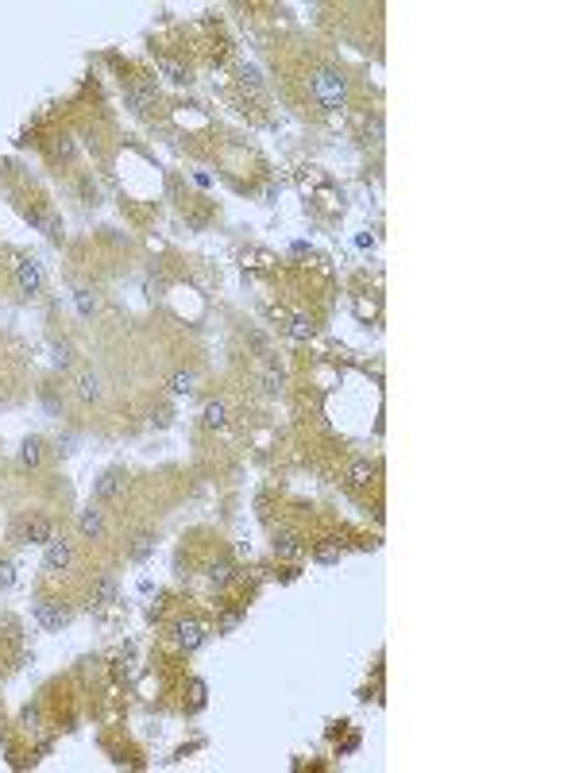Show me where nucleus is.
<instances>
[{
	"instance_id": "nucleus-1",
	"label": "nucleus",
	"mask_w": 579,
	"mask_h": 773,
	"mask_svg": "<svg viewBox=\"0 0 579 773\" xmlns=\"http://www.w3.org/2000/svg\"><path fill=\"white\" fill-rule=\"evenodd\" d=\"M347 78L340 70H333V66H321L317 73L309 78V97L321 105V109H340V105L347 101Z\"/></svg>"
},
{
	"instance_id": "nucleus-2",
	"label": "nucleus",
	"mask_w": 579,
	"mask_h": 773,
	"mask_svg": "<svg viewBox=\"0 0 579 773\" xmlns=\"http://www.w3.org/2000/svg\"><path fill=\"white\" fill-rule=\"evenodd\" d=\"M31 615H35V622L43 630H62L66 622L73 619V611L62 603V599H35V603H31Z\"/></svg>"
},
{
	"instance_id": "nucleus-3",
	"label": "nucleus",
	"mask_w": 579,
	"mask_h": 773,
	"mask_svg": "<svg viewBox=\"0 0 579 773\" xmlns=\"http://www.w3.org/2000/svg\"><path fill=\"white\" fill-rule=\"evenodd\" d=\"M43 267H39L35 259H20L16 263V286H20V294L23 298H39L43 294Z\"/></svg>"
},
{
	"instance_id": "nucleus-4",
	"label": "nucleus",
	"mask_w": 579,
	"mask_h": 773,
	"mask_svg": "<svg viewBox=\"0 0 579 773\" xmlns=\"http://www.w3.org/2000/svg\"><path fill=\"white\" fill-rule=\"evenodd\" d=\"M73 561V545L66 538H51L43 545V569L51 572V577H58V572H66Z\"/></svg>"
},
{
	"instance_id": "nucleus-5",
	"label": "nucleus",
	"mask_w": 579,
	"mask_h": 773,
	"mask_svg": "<svg viewBox=\"0 0 579 773\" xmlns=\"http://www.w3.org/2000/svg\"><path fill=\"white\" fill-rule=\"evenodd\" d=\"M16 538H20L23 545H47V541L54 538V522L47 514H31L28 522L16 530Z\"/></svg>"
},
{
	"instance_id": "nucleus-6",
	"label": "nucleus",
	"mask_w": 579,
	"mask_h": 773,
	"mask_svg": "<svg viewBox=\"0 0 579 773\" xmlns=\"http://www.w3.org/2000/svg\"><path fill=\"white\" fill-rule=\"evenodd\" d=\"M78 533H81L85 541H105V533H109V522H105V511H101V507L89 503L85 511L78 514Z\"/></svg>"
},
{
	"instance_id": "nucleus-7",
	"label": "nucleus",
	"mask_w": 579,
	"mask_h": 773,
	"mask_svg": "<svg viewBox=\"0 0 579 773\" xmlns=\"http://www.w3.org/2000/svg\"><path fill=\"white\" fill-rule=\"evenodd\" d=\"M124 105H128L136 117H147V109L155 105V85L151 81H131V85H124Z\"/></svg>"
},
{
	"instance_id": "nucleus-8",
	"label": "nucleus",
	"mask_w": 579,
	"mask_h": 773,
	"mask_svg": "<svg viewBox=\"0 0 579 773\" xmlns=\"http://www.w3.org/2000/svg\"><path fill=\"white\" fill-rule=\"evenodd\" d=\"M124 483H128V476H124V468H109V472H105L101 480L93 483V499H97V503H105V499H116V495H124Z\"/></svg>"
},
{
	"instance_id": "nucleus-9",
	"label": "nucleus",
	"mask_w": 579,
	"mask_h": 773,
	"mask_svg": "<svg viewBox=\"0 0 579 773\" xmlns=\"http://www.w3.org/2000/svg\"><path fill=\"white\" fill-rule=\"evenodd\" d=\"M174 635H178L181 649H201L205 646V627L197 619H181L178 627H174Z\"/></svg>"
},
{
	"instance_id": "nucleus-10",
	"label": "nucleus",
	"mask_w": 579,
	"mask_h": 773,
	"mask_svg": "<svg viewBox=\"0 0 579 773\" xmlns=\"http://www.w3.org/2000/svg\"><path fill=\"white\" fill-rule=\"evenodd\" d=\"M275 557H278V561H302V557H305L302 533H278V538H275Z\"/></svg>"
},
{
	"instance_id": "nucleus-11",
	"label": "nucleus",
	"mask_w": 579,
	"mask_h": 773,
	"mask_svg": "<svg viewBox=\"0 0 579 773\" xmlns=\"http://www.w3.org/2000/svg\"><path fill=\"white\" fill-rule=\"evenodd\" d=\"M371 480H375V460L355 456L352 464H347V483H355V488H367Z\"/></svg>"
},
{
	"instance_id": "nucleus-12",
	"label": "nucleus",
	"mask_w": 579,
	"mask_h": 773,
	"mask_svg": "<svg viewBox=\"0 0 579 773\" xmlns=\"http://www.w3.org/2000/svg\"><path fill=\"white\" fill-rule=\"evenodd\" d=\"M239 580V569L232 561H213L209 565V584L213 588H228V584H236Z\"/></svg>"
},
{
	"instance_id": "nucleus-13",
	"label": "nucleus",
	"mask_w": 579,
	"mask_h": 773,
	"mask_svg": "<svg viewBox=\"0 0 579 773\" xmlns=\"http://www.w3.org/2000/svg\"><path fill=\"white\" fill-rule=\"evenodd\" d=\"M155 553V533L151 530H143V533H136V538H131V545H128V561H147V557Z\"/></svg>"
},
{
	"instance_id": "nucleus-14",
	"label": "nucleus",
	"mask_w": 579,
	"mask_h": 773,
	"mask_svg": "<svg viewBox=\"0 0 579 773\" xmlns=\"http://www.w3.org/2000/svg\"><path fill=\"white\" fill-rule=\"evenodd\" d=\"M73 391H78V399H81V402H97V399H101V375H93V372L78 375Z\"/></svg>"
},
{
	"instance_id": "nucleus-15",
	"label": "nucleus",
	"mask_w": 579,
	"mask_h": 773,
	"mask_svg": "<svg viewBox=\"0 0 579 773\" xmlns=\"http://www.w3.org/2000/svg\"><path fill=\"white\" fill-rule=\"evenodd\" d=\"M159 73L167 81H174V85H189V70H186V62H178V59H159Z\"/></svg>"
},
{
	"instance_id": "nucleus-16",
	"label": "nucleus",
	"mask_w": 579,
	"mask_h": 773,
	"mask_svg": "<svg viewBox=\"0 0 579 773\" xmlns=\"http://www.w3.org/2000/svg\"><path fill=\"white\" fill-rule=\"evenodd\" d=\"M112 599H116V580L101 577V580H97V588H93V596H89V607H105V603H112Z\"/></svg>"
},
{
	"instance_id": "nucleus-17",
	"label": "nucleus",
	"mask_w": 579,
	"mask_h": 773,
	"mask_svg": "<svg viewBox=\"0 0 579 773\" xmlns=\"http://www.w3.org/2000/svg\"><path fill=\"white\" fill-rule=\"evenodd\" d=\"M39 460H43V441L39 437H28L20 445V464L23 468H39Z\"/></svg>"
},
{
	"instance_id": "nucleus-18",
	"label": "nucleus",
	"mask_w": 579,
	"mask_h": 773,
	"mask_svg": "<svg viewBox=\"0 0 579 773\" xmlns=\"http://www.w3.org/2000/svg\"><path fill=\"white\" fill-rule=\"evenodd\" d=\"M205 425H209V430H225L228 425V406L225 402H209V406H205Z\"/></svg>"
},
{
	"instance_id": "nucleus-19",
	"label": "nucleus",
	"mask_w": 579,
	"mask_h": 773,
	"mask_svg": "<svg viewBox=\"0 0 579 773\" xmlns=\"http://www.w3.org/2000/svg\"><path fill=\"white\" fill-rule=\"evenodd\" d=\"M170 391L174 394H193L197 391V375L193 372H174L170 375Z\"/></svg>"
},
{
	"instance_id": "nucleus-20",
	"label": "nucleus",
	"mask_w": 579,
	"mask_h": 773,
	"mask_svg": "<svg viewBox=\"0 0 579 773\" xmlns=\"http://www.w3.org/2000/svg\"><path fill=\"white\" fill-rule=\"evenodd\" d=\"M340 553H344V549H340V541H325V545H317V549H313V557H317L321 565H336V561H340Z\"/></svg>"
},
{
	"instance_id": "nucleus-21",
	"label": "nucleus",
	"mask_w": 579,
	"mask_h": 773,
	"mask_svg": "<svg viewBox=\"0 0 579 773\" xmlns=\"http://www.w3.org/2000/svg\"><path fill=\"white\" fill-rule=\"evenodd\" d=\"M51 352H54V367H62V372L73 364V344L70 341H54Z\"/></svg>"
},
{
	"instance_id": "nucleus-22",
	"label": "nucleus",
	"mask_w": 579,
	"mask_h": 773,
	"mask_svg": "<svg viewBox=\"0 0 579 773\" xmlns=\"http://www.w3.org/2000/svg\"><path fill=\"white\" fill-rule=\"evenodd\" d=\"M290 336H297V341L313 336V321H309L305 314H294V317H290Z\"/></svg>"
},
{
	"instance_id": "nucleus-23",
	"label": "nucleus",
	"mask_w": 579,
	"mask_h": 773,
	"mask_svg": "<svg viewBox=\"0 0 579 773\" xmlns=\"http://www.w3.org/2000/svg\"><path fill=\"white\" fill-rule=\"evenodd\" d=\"M263 386H267V394H282V386H286V375L278 372L275 364L267 367V375H263Z\"/></svg>"
},
{
	"instance_id": "nucleus-24",
	"label": "nucleus",
	"mask_w": 579,
	"mask_h": 773,
	"mask_svg": "<svg viewBox=\"0 0 579 773\" xmlns=\"http://www.w3.org/2000/svg\"><path fill=\"white\" fill-rule=\"evenodd\" d=\"M239 81H244L247 89H263V73H259V66L244 62V66H239Z\"/></svg>"
},
{
	"instance_id": "nucleus-25",
	"label": "nucleus",
	"mask_w": 579,
	"mask_h": 773,
	"mask_svg": "<svg viewBox=\"0 0 579 773\" xmlns=\"http://www.w3.org/2000/svg\"><path fill=\"white\" fill-rule=\"evenodd\" d=\"M73 302H78L81 317H93V314H97V298H93L89 290H73Z\"/></svg>"
},
{
	"instance_id": "nucleus-26",
	"label": "nucleus",
	"mask_w": 579,
	"mask_h": 773,
	"mask_svg": "<svg viewBox=\"0 0 579 773\" xmlns=\"http://www.w3.org/2000/svg\"><path fill=\"white\" fill-rule=\"evenodd\" d=\"M16 584V565L8 557H0V591H8Z\"/></svg>"
},
{
	"instance_id": "nucleus-27",
	"label": "nucleus",
	"mask_w": 579,
	"mask_h": 773,
	"mask_svg": "<svg viewBox=\"0 0 579 773\" xmlns=\"http://www.w3.org/2000/svg\"><path fill=\"white\" fill-rule=\"evenodd\" d=\"M239 619H244V615H239V611H225V619H220L217 635H232V630L239 627Z\"/></svg>"
},
{
	"instance_id": "nucleus-28",
	"label": "nucleus",
	"mask_w": 579,
	"mask_h": 773,
	"mask_svg": "<svg viewBox=\"0 0 579 773\" xmlns=\"http://www.w3.org/2000/svg\"><path fill=\"white\" fill-rule=\"evenodd\" d=\"M367 139H371V143H383V117H371V124H367Z\"/></svg>"
},
{
	"instance_id": "nucleus-29",
	"label": "nucleus",
	"mask_w": 579,
	"mask_h": 773,
	"mask_svg": "<svg viewBox=\"0 0 579 773\" xmlns=\"http://www.w3.org/2000/svg\"><path fill=\"white\" fill-rule=\"evenodd\" d=\"M170 418H174L170 406H155V410H151V422H155V425H170Z\"/></svg>"
},
{
	"instance_id": "nucleus-30",
	"label": "nucleus",
	"mask_w": 579,
	"mask_h": 773,
	"mask_svg": "<svg viewBox=\"0 0 579 773\" xmlns=\"http://www.w3.org/2000/svg\"><path fill=\"white\" fill-rule=\"evenodd\" d=\"M73 151H78V147H73L70 139H58V143H54V155H58V159H73Z\"/></svg>"
},
{
	"instance_id": "nucleus-31",
	"label": "nucleus",
	"mask_w": 579,
	"mask_h": 773,
	"mask_svg": "<svg viewBox=\"0 0 579 773\" xmlns=\"http://www.w3.org/2000/svg\"><path fill=\"white\" fill-rule=\"evenodd\" d=\"M81 197H85V201H89V205H93V201H97V186H93V182H89V178H81Z\"/></svg>"
},
{
	"instance_id": "nucleus-32",
	"label": "nucleus",
	"mask_w": 579,
	"mask_h": 773,
	"mask_svg": "<svg viewBox=\"0 0 579 773\" xmlns=\"http://www.w3.org/2000/svg\"><path fill=\"white\" fill-rule=\"evenodd\" d=\"M247 341H251V348H255V352H263V356H267V336H263V333H251Z\"/></svg>"
},
{
	"instance_id": "nucleus-33",
	"label": "nucleus",
	"mask_w": 579,
	"mask_h": 773,
	"mask_svg": "<svg viewBox=\"0 0 579 773\" xmlns=\"http://www.w3.org/2000/svg\"><path fill=\"white\" fill-rule=\"evenodd\" d=\"M73 445H78V437H73V433H66V437H58V452H73Z\"/></svg>"
},
{
	"instance_id": "nucleus-34",
	"label": "nucleus",
	"mask_w": 579,
	"mask_h": 773,
	"mask_svg": "<svg viewBox=\"0 0 579 773\" xmlns=\"http://www.w3.org/2000/svg\"><path fill=\"white\" fill-rule=\"evenodd\" d=\"M35 723H39V708H23V727L35 731Z\"/></svg>"
}]
</instances>
